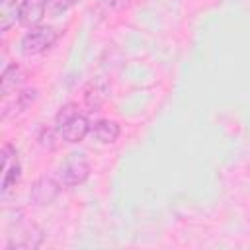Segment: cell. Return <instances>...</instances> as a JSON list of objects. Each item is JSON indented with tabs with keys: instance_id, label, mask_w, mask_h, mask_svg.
<instances>
[{
	"instance_id": "cell-1",
	"label": "cell",
	"mask_w": 250,
	"mask_h": 250,
	"mask_svg": "<svg viewBox=\"0 0 250 250\" xmlns=\"http://www.w3.org/2000/svg\"><path fill=\"white\" fill-rule=\"evenodd\" d=\"M59 39V31L51 25H37L31 27L20 41V51L23 57H35L49 51Z\"/></svg>"
},
{
	"instance_id": "cell-2",
	"label": "cell",
	"mask_w": 250,
	"mask_h": 250,
	"mask_svg": "<svg viewBox=\"0 0 250 250\" xmlns=\"http://www.w3.org/2000/svg\"><path fill=\"white\" fill-rule=\"evenodd\" d=\"M88 176H90V162L84 154H78V152L68 154L59 168V182L61 186H66V188L84 184Z\"/></svg>"
},
{
	"instance_id": "cell-3",
	"label": "cell",
	"mask_w": 250,
	"mask_h": 250,
	"mask_svg": "<svg viewBox=\"0 0 250 250\" xmlns=\"http://www.w3.org/2000/svg\"><path fill=\"white\" fill-rule=\"evenodd\" d=\"M47 0H21L18 6V21L23 27H37L45 16Z\"/></svg>"
},
{
	"instance_id": "cell-4",
	"label": "cell",
	"mask_w": 250,
	"mask_h": 250,
	"mask_svg": "<svg viewBox=\"0 0 250 250\" xmlns=\"http://www.w3.org/2000/svg\"><path fill=\"white\" fill-rule=\"evenodd\" d=\"M59 186H61V182H57V180H53L49 176L39 178L33 184L31 193H29L31 203H35V205H51L59 195V189H61Z\"/></svg>"
},
{
	"instance_id": "cell-5",
	"label": "cell",
	"mask_w": 250,
	"mask_h": 250,
	"mask_svg": "<svg viewBox=\"0 0 250 250\" xmlns=\"http://www.w3.org/2000/svg\"><path fill=\"white\" fill-rule=\"evenodd\" d=\"M109 98V84L104 78H94L84 88V104L90 111H98Z\"/></svg>"
},
{
	"instance_id": "cell-6",
	"label": "cell",
	"mask_w": 250,
	"mask_h": 250,
	"mask_svg": "<svg viewBox=\"0 0 250 250\" xmlns=\"http://www.w3.org/2000/svg\"><path fill=\"white\" fill-rule=\"evenodd\" d=\"M57 131H59V135H61L62 141H66V143H80L88 135L90 123H88V119L82 113H78L70 121H66L62 127H59Z\"/></svg>"
},
{
	"instance_id": "cell-7",
	"label": "cell",
	"mask_w": 250,
	"mask_h": 250,
	"mask_svg": "<svg viewBox=\"0 0 250 250\" xmlns=\"http://www.w3.org/2000/svg\"><path fill=\"white\" fill-rule=\"evenodd\" d=\"M25 80V70L20 66V64H8L2 72V78H0V92L4 96H8L10 92H16V88H20Z\"/></svg>"
},
{
	"instance_id": "cell-8",
	"label": "cell",
	"mask_w": 250,
	"mask_h": 250,
	"mask_svg": "<svg viewBox=\"0 0 250 250\" xmlns=\"http://www.w3.org/2000/svg\"><path fill=\"white\" fill-rule=\"evenodd\" d=\"M119 133H121V127L117 121L113 119H100L94 123L92 127V135L96 137V141H100L102 145H111L119 139Z\"/></svg>"
},
{
	"instance_id": "cell-9",
	"label": "cell",
	"mask_w": 250,
	"mask_h": 250,
	"mask_svg": "<svg viewBox=\"0 0 250 250\" xmlns=\"http://www.w3.org/2000/svg\"><path fill=\"white\" fill-rule=\"evenodd\" d=\"M41 242H43V232H41V229H37V227L31 225L25 232L18 234L16 238H12V240L8 242V250H12V248L33 250V248H37Z\"/></svg>"
},
{
	"instance_id": "cell-10",
	"label": "cell",
	"mask_w": 250,
	"mask_h": 250,
	"mask_svg": "<svg viewBox=\"0 0 250 250\" xmlns=\"http://www.w3.org/2000/svg\"><path fill=\"white\" fill-rule=\"evenodd\" d=\"M20 178H21V166H20L18 160H14L8 168L2 170V184H0V191H2V195H6L10 189H14L16 184L20 182Z\"/></svg>"
},
{
	"instance_id": "cell-11",
	"label": "cell",
	"mask_w": 250,
	"mask_h": 250,
	"mask_svg": "<svg viewBox=\"0 0 250 250\" xmlns=\"http://www.w3.org/2000/svg\"><path fill=\"white\" fill-rule=\"evenodd\" d=\"M35 100H37V90H35V88H27V90H21L20 94H16L14 104H12V105H6L4 109L14 107V111H25Z\"/></svg>"
},
{
	"instance_id": "cell-12",
	"label": "cell",
	"mask_w": 250,
	"mask_h": 250,
	"mask_svg": "<svg viewBox=\"0 0 250 250\" xmlns=\"http://www.w3.org/2000/svg\"><path fill=\"white\" fill-rule=\"evenodd\" d=\"M80 111H78V105L76 104H64L59 111H57V115H55V123H57V129L59 127H62L66 121H70L74 115H78Z\"/></svg>"
},
{
	"instance_id": "cell-13",
	"label": "cell",
	"mask_w": 250,
	"mask_h": 250,
	"mask_svg": "<svg viewBox=\"0 0 250 250\" xmlns=\"http://www.w3.org/2000/svg\"><path fill=\"white\" fill-rule=\"evenodd\" d=\"M39 145L43 146V148H49V150H53V148H57V143H55V131L53 129H41V133H39Z\"/></svg>"
},
{
	"instance_id": "cell-14",
	"label": "cell",
	"mask_w": 250,
	"mask_h": 250,
	"mask_svg": "<svg viewBox=\"0 0 250 250\" xmlns=\"http://www.w3.org/2000/svg\"><path fill=\"white\" fill-rule=\"evenodd\" d=\"M80 0H57L55 2V12L59 14V12H66L68 8H72V6H76Z\"/></svg>"
}]
</instances>
